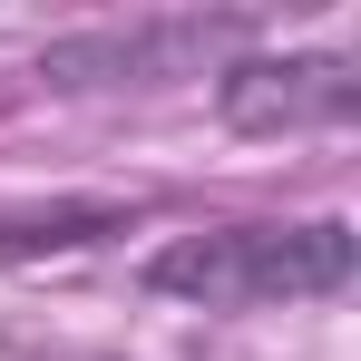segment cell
Masks as SVG:
<instances>
[{
    "label": "cell",
    "instance_id": "cell-1",
    "mask_svg": "<svg viewBox=\"0 0 361 361\" xmlns=\"http://www.w3.org/2000/svg\"><path fill=\"white\" fill-rule=\"evenodd\" d=\"M352 225H205V235H176L147 283L176 302H205V312H254V302H312L352 283Z\"/></svg>",
    "mask_w": 361,
    "mask_h": 361
},
{
    "label": "cell",
    "instance_id": "cell-2",
    "mask_svg": "<svg viewBox=\"0 0 361 361\" xmlns=\"http://www.w3.org/2000/svg\"><path fill=\"white\" fill-rule=\"evenodd\" d=\"M225 118L244 137H293V127H342L361 108V68L352 59H235L225 68Z\"/></svg>",
    "mask_w": 361,
    "mask_h": 361
}]
</instances>
